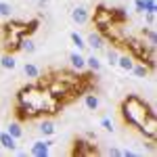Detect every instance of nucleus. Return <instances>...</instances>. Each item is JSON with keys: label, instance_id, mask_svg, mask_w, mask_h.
I'll return each instance as SVG.
<instances>
[{"label": "nucleus", "instance_id": "f257e3e1", "mask_svg": "<svg viewBox=\"0 0 157 157\" xmlns=\"http://www.w3.org/2000/svg\"><path fill=\"white\" fill-rule=\"evenodd\" d=\"M59 98L50 94V90L44 86H25L17 92V103H15V113L19 120H34L44 113H59L61 109Z\"/></svg>", "mask_w": 157, "mask_h": 157}, {"label": "nucleus", "instance_id": "f03ea898", "mask_svg": "<svg viewBox=\"0 0 157 157\" xmlns=\"http://www.w3.org/2000/svg\"><path fill=\"white\" fill-rule=\"evenodd\" d=\"M121 117L124 121L128 124V126H132V128H138L143 121L147 120V115L153 111V107L147 103L145 98H140L138 94H128V97L121 101Z\"/></svg>", "mask_w": 157, "mask_h": 157}, {"label": "nucleus", "instance_id": "7ed1b4c3", "mask_svg": "<svg viewBox=\"0 0 157 157\" xmlns=\"http://www.w3.org/2000/svg\"><path fill=\"white\" fill-rule=\"evenodd\" d=\"M46 88L50 90V94L55 98H59L61 103H65V101H69V98H73V94L78 92V88H73V86L65 84V82H61V80H57L55 75L50 78V82L46 84Z\"/></svg>", "mask_w": 157, "mask_h": 157}, {"label": "nucleus", "instance_id": "20e7f679", "mask_svg": "<svg viewBox=\"0 0 157 157\" xmlns=\"http://www.w3.org/2000/svg\"><path fill=\"white\" fill-rule=\"evenodd\" d=\"M136 130L140 132V136L157 140V115H155V111H151V113L147 115V120L143 121V124H140Z\"/></svg>", "mask_w": 157, "mask_h": 157}, {"label": "nucleus", "instance_id": "39448f33", "mask_svg": "<svg viewBox=\"0 0 157 157\" xmlns=\"http://www.w3.org/2000/svg\"><path fill=\"white\" fill-rule=\"evenodd\" d=\"M113 23H117L113 19V13L109 11V9H105V6H98L97 13H94V25L103 32V29H107L109 25H113Z\"/></svg>", "mask_w": 157, "mask_h": 157}, {"label": "nucleus", "instance_id": "423d86ee", "mask_svg": "<svg viewBox=\"0 0 157 157\" xmlns=\"http://www.w3.org/2000/svg\"><path fill=\"white\" fill-rule=\"evenodd\" d=\"M55 145L52 143V136H48V138H42V140H36V143H32V147H29V155L34 157H48L50 155V147Z\"/></svg>", "mask_w": 157, "mask_h": 157}, {"label": "nucleus", "instance_id": "0eeeda50", "mask_svg": "<svg viewBox=\"0 0 157 157\" xmlns=\"http://www.w3.org/2000/svg\"><path fill=\"white\" fill-rule=\"evenodd\" d=\"M105 44H107V40L101 32H90L88 38H86V46H90L92 50H103Z\"/></svg>", "mask_w": 157, "mask_h": 157}, {"label": "nucleus", "instance_id": "6e6552de", "mask_svg": "<svg viewBox=\"0 0 157 157\" xmlns=\"http://www.w3.org/2000/svg\"><path fill=\"white\" fill-rule=\"evenodd\" d=\"M23 36H17V34H11V32H4V38H2V46L6 52H15L19 50V42H21Z\"/></svg>", "mask_w": 157, "mask_h": 157}, {"label": "nucleus", "instance_id": "1a4fd4ad", "mask_svg": "<svg viewBox=\"0 0 157 157\" xmlns=\"http://www.w3.org/2000/svg\"><path fill=\"white\" fill-rule=\"evenodd\" d=\"M71 19L78 25H86L90 21V11H88L86 6H73L71 9Z\"/></svg>", "mask_w": 157, "mask_h": 157}, {"label": "nucleus", "instance_id": "9d476101", "mask_svg": "<svg viewBox=\"0 0 157 157\" xmlns=\"http://www.w3.org/2000/svg\"><path fill=\"white\" fill-rule=\"evenodd\" d=\"M75 153L78 155H97V147L92 145L90 140H86V138H80L78 143H75Z\"/></svg>", "mask_w": 157, "mask_h": 157}, {"label": "nucleus", "instance_id": "9b49d317", "mask_svg": "<svg viewBox=\"0 0 157 157\" xmlns=\"http://www.w3.org/2000/svg\"><path fill=\"white\" fill-rule=\"evenodd\" d=\"M38 132L42 134L44 138H48V136H55V132H57V126H55V121L48 120V117H42L40 120V124H38Z\"/></svg>", "mask_w": 157, "mask_h": 157}, {"label": "nucleus", "instance_id": "f8f14e48", "mask_svg": "<svg viewBox=\"0 0 157 157\" xmlns=\"http://www.w3.org/2000/svg\"><path fill=\"white\" fill-rule=\"evenodd\" d=\"M69 65H71L75 71H84L86 69V57L80 52V50H75L69 55Z\"/></svg>", "mask_w": 157, "mask_h": 157}, {"label": "nucleus", "instance_id": "ddd939ff", "mask_svg": "<svg viewBox=\"0 0 157 157\" xmlns=\"http://www.w3.org/2000/svg\"><path fill=\"white\" fill-rule=\"evenodd\" d=\"M0 147H2L4 151H11L13 153V151L17 149V138H13L11 134L4 130V132H0Z\"/></svg>", "mask_w": 157, "mask_h": 157}, {"label": "nucleus", "instance_id": "4468645a", "mask_svg": "<svg viewBox=\"0 0 157 157\" xmlns=\"http://www.w3.org/2000/svg\"><path fill=\"white\" fill-rule=\"evenodd\" d=\"M134 57L132 55H120L117 57V65L115 67H120L121 71H132V67H134Z\"/></svg>", "mask_w": 157, "mask_h": 157}, {"label": "nucleus", "instance_id": "2eb2a0df", "mask_svg": "<svg viewBox=\"0 0 157 157\" xmlns=\"http://www.w3.org/2000/svg\"><path fill=\"white\" fill-rule=\"evenodd\" d=\"M0 67L6 69V71H13V69L17 67V59L13 57V52H4V55L0 57Z\"/></svg>", "mask_w": 157, "mask_h": 157}, {"label": "nucleus", "instance_id": "dca6fc26", "mask_svg": "<svg viewBox=\"0 0 157 157\" xmlns=\"http://www.w3.org/2000/svg\"><path fill=\"white\" fill-rule=\"evenodd\" d=\"M36 42H34V40H32V38L29 36H23L21 38V42H19V50H21V52H27V55H34V52H36Z\"/></svg>", "mask_w": 157, "mask_h": 157}, {"label": "nucleus", "instance_id": "f3484780", "mask_svg": "<svg viewBox=\"0 0 157 157\" xmlns=\"http://www.w3.org/2000/svg\"><path fill=\"white\" fill-rule=\"evenodd\" d=\"M2 32H11V34H17V36H25V23H21V21H9Z\"/></svg>", "mask_w": 157, "mask_h": 157}, {"label": "nucleus", "instance_id": "a211bd4d", "mask_svg": "<svg viewBox=\"0 0 157 157\" xmlns=\"http://www.w3.org/2000/svg\"><path fill=\"white\" fill-rule=\"evenodd\" d=\"M98 105H101V98H98L94 92H88V94H84V107L88 109V111H97Z\"/></svg>", "mask_w": 157, "mask_h": 157}, {"label": "nucleus", "instance_id": "6ab92c4d", "mask_svg": "<svg viewBox=\"0 0 157 157\" xmlns=\"http://www.w3.org/2000/svg\"><path fill=\"white\" fill-rule=\"evenodd\" d=\"M6 132L11 134L13 138H17V140L23 138V128H21L19 121H9V124H6Z\"/></svg>", "mask_w": 157, "mask_h": 157}, {"label": "nucleus", "instance_id": "aec40b11", "mask_svg": "<svg viewBox=\"0 0 157 157\" xmlns=\"http://www.w3.org/2000/svg\"><path fill=\"white\" fill-rule=\"evenodd\" d=\"M149 71H151V69H149V67H147V65H145V63H143V61H138V63H136V61H134L132 73H134V75H136V78H138V80H145L147 75H149Z\"/></svg>", "mask_w": 157, "mask_h": 157}, {"label": "nucleus", "instance_id": "412c9836", "mask_svg": "<svg viewBox=\"0 0 157 157\" xmlns=\"http://www.w3.org/2000/svg\"><path fill=\"white\" fill-rule=\"evenodd\" d=\"M69 40H71L73 46H75V50H80V52H84V50L88 48V46H86V40L80 36L78 32H71V34H69Z\"/></svg>", "mask_w": 157, "mask_h": 157}, {"label": "nucleus", "instance_id": "4be33fe9", "mask_svg": "<svg viewBox=\"0 0 157 157\" xmlns=\"http://www.w3.org/2000/svg\"><path fill=\"white\" fill-rule=\"evenodd\" d=\"M143 38L147 40L149 46H157V34H155V27H143Z\"/></svg>", "mask_w": 157, "mask_h": 157}, {"label": "nucleus", "instance_id": "5701e85b", "mask_svg": "<svg viewBox=\"0 0 157 157\" xmlns=\"http://www.w3.org/2000/svg\"><path fill=\"white\" fill-rule=\"evenodd\" d=\"M101 59H98L97 55H90V57H86V69H90L92 73H97V71H101Z\"/></svg>", "mask_w": 157, "mask_h": 157}, {"label": "nucleus", "instance_id": "b1692460", "mask_svg": "<svg viewBox=\"0 0 157 157\" xmlns=\"http://www.w3.org/2000/svg\"><path fill=\"white\" fill-rule=\"evenodd\" d=\"M23 73L29 78V80H38V78H40V67L34 65V63H25L23 65Z\"/></svg>", "mask_w": 157, "mask_h": 157}, {"label": "nucleus", "instance_id": "393cba45", "mask_svg": "<svg viewBox=\"0 0 157 157\" xmlns=\"http://www.w3.org/2000/svg\"><path fill=\"white\" fill-rule=\"evenodd\" d=\"M15 9H13V4L9 2H0V17H4V19H11Z\"/></svg>", "mask_w": 157, "mask_h": 157}, {"label": "nucleus", "instance_id": "a878e982", "mask_svg": "<svg viewBox=\"0 0 157 157\" xmlns=\"http://www.w3.org/2000/svg\"><path fill=\"white\" fill-rule=\"evenodd\" d=\"M117 57H120L117 48H107V63L111 65V67H115V65H117Z\"/></svg>", "mask_w": 157, "mask_h": 157}, {"label": "nucleus", "instance_id": "bb28decb", "mask_svg": "<svg viewBox=\"0 0 157 157\" xmlns=\"http://www.w3.org/2000/svg\"><path fill=\"white\" fill-rule=\"evenodd\" d=\"M38 27H40V21H38V19H32L29 23H25V36H32V34H36Z\"/></svg>", "mask_w": 157, "mask_h": 157}, {"label": "nucleus", "instance_id": "cd10ccee", "mask_svg": "<svg viewBox=\"0 0 157 157\" xmlns=\"http://www.w3.org/2000/svg\"><path fill=\"white\" fill-rule=\"evenodd\" d=\"M143 11L145 13H155L157 11V0H143ZM143 13V15H145Z\"/></svg>", "mask_w": 157, "mask_h": 157}, {"label": "nucleus", "instance_id": "c85d7f7f", "mask_svg": "<svg viewBox=\"0 0 157 157\" xmlns=\"http://www.w3.org/2000/svg\"><path fill=\"white\" fill-rule=\"evenodd\" d=\"M101 128H103V130H107V132H113V130H115L113 120H109V117H101Z\"/></svg>", "mask_w": 157, "mask_h": 157}, {"label": "nucleus", "instance_id": "c756f323", "mask_svg": "<svg viewBox=\"0 0 157 157\" xmlns=\"http://www.w3.org/2000/svg\"><path fill=\"white\" fill-rule=\"evenodd\" d=\"M107 155H111V157H121V149H120V147H115V145H111L107 149Z\"/></svg>", "mask_w": 157, "mask_h": 157}, {"label": "nucleus", "instance_id": "7c9ffc66", "mask_svg": "<svg viewBox=\"0 0 157 157\" xmlns=\"http://www.w3.org/2000/svg\"><path fill=\"white\" fill-rule=\"evenodd\" d=\"M147 27H155V13H145Z\"/></svg>", "mask_w": 157, "mask_h": 157}, {"label": "nucleus", "instance_id": "2f4dec72", "mask_svg": "<svg viewBox=\"0 0 157 157\" xmlns=\"http://www.w3.org/2000/svg\"><path fill=\"white\" fill-rule=\"evenodd\" d=\"M140 153L134 151V149H121V157H138Z\"/></svg>", "mask_w": 157, "mask_h": 157}, {"label": "nucleus", "instance_id": "473e14b6", "mask_svg": "<svg viewBox=\"0 0 157 157\" xmlns=\"http://www.w3.org/2000/svg\"><path fill=\"white\" fill-rule=\"evenodd\" d=\"M134 11L138 13V15L145 13V11H143V0H134Z\"/></svg>", "mask_w": 157, "mask_h": 157}, {"label": "nucleus", "instance_id": "72a5a7b5", "mask_svg": "<svg viewBox=\"0 0 157 157\" xmlns=\"http://www.w3.org/2000/svg\"><path fill=\"white\" fill-rule=\"evenodd\" d=\"M13 153H15V155H19V157H27V149H15Z\"/></svg>", "mask_w": 157, "mask_h": 157}, {"label": "nucleus", "instance_id": "f704fd0d", "mask_svg": "<svg viewBox=\"0 0 157 157\" xmlns=\"http://www.w3.org/2000/svg\"><path fill=\"white\" fill-rule=\"evenodd\" d=\"M50 0H38V4H40V6H44V4H48Z\"/></svg>", "mask_w": 157, "mask_h": 157}]
</instances>
